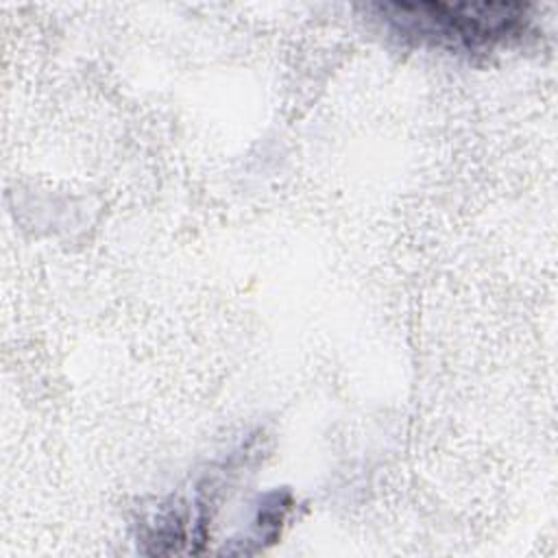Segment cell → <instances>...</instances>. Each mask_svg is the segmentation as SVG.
<instances>
[{
  "instance_id": "cell-1",
  "label": "cell",
  "mask_w": 558,
  "mask_h": 558,
  "mask_svg": "<svg viewBox=\"0 0 558 558\" xmlns=\"http://www.w3.org/2000/svg\"><path fill=\"white\" fill-rule=\"evenodd\" d=\"M373 9L399 37L464 50L490 48L525 28V7L506 2H392Z\"/></svg>"
}]
</instances>
